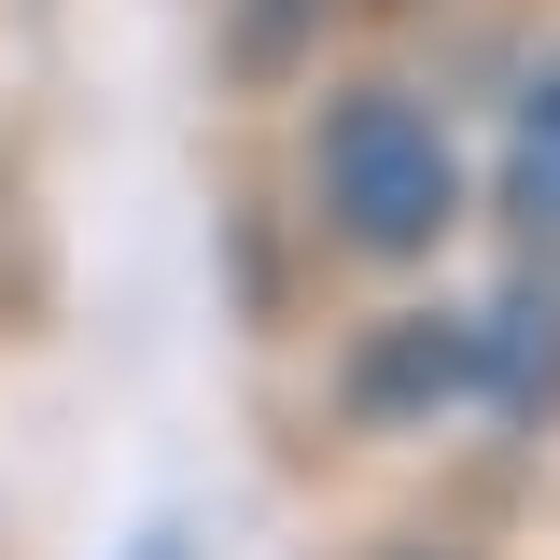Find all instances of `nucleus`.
Returning a JSON list of instances; mask_svg holds the SVG:
<instances>
[{"instance_id":"1","label":"nucleus","mask_w":560,"mask_h":560,"mask_svg":"<svg viewBox=\"0 0 560 560\" xmlns=\"http://www.w3.org/2000/svg\"><path fill=\"white\" fill-rule=\"evenodd\" d=\"M308 183L337 210V238L378 253V267H420L463 224V154H448V127L420 113L407 84H337L323 140H308Z\"/></svg>"},{"instance_id":"2","label":"nucleus","mask_w":560,"mask_h":560,"mask_svg":"<svg viewBox=\"0 0 560 560\" xmlns=\"http://www.w3.org/2000/svg\"><path fill=\"white\" fill-rule=\"evenodd\" d=\"M463 393H477V407H504L518 434H533V420H560V280H547V267L490 280V308L463 323Z\"/></svg>"},{"instance_id":"3","label":"nucleus","mask_w":560,"mask_h":560,"mask_svg":"<svg viewBox=\"0 0 560 560\" xmlns=\"http://www.w3.org/2000/svg\"><path fill=\"white\" fill-rule=\"evenodd\" d=\"M463 393V323L448 308H393V323H364L337 364V407L364 420V434H407V420H434Z\"/></svg>"},{"instance_id":"4","label":"nucleus","mask_w":560,"mask_h":560,"mask_svg":"<svg viewBox=\"0 0 560 560\" xmlns=\"http://www.w3.org/2000/svg\"><path fill=\"white\" fill-rule=\"evenodd\" d=\"M504 210H518L533 238H560V57L518 84V127H504Z\"/></svg>"},{"instance_id":"5","label":"nucleus","mask_w":560,"mask_h":560,"mask_svg":"<svg viewBox=\"0 0 560 560\" xmlns=\"http://www.w3.org/2000/svg\"><path fill=\"white\" fill-rule=\"evenodd\" d=\"M294 43H308V0H238V28H224L238 70H294Z\"/></svg>"},{"instance_id":"6","label":"nucleus","mask_w":560,"mask_h":560,"mask_svg":"<svg viewBox=\"0 0 560 560\" xmlns=\"http://www.w3.org/2000/svg\"><path fill=\"white\" fill-rule=\"evenodd\" d=\"M127 560H197V533H183V518H154V533H140Z\"/></svg>"},{"instance_id":"7","label":"nucleus","mask_w":560,"mask_h":560,"mask_svg":"<svg viewBox=\"0 0 560 560\" xmlns=\"http://www.w3.org/2000/svg\"><path fill=\"white\" fill-rule=\"evenodd\" d=\"M407 560H448V547H407Z\"/></svg>"}]
</instances>
